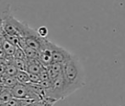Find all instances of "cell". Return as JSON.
Returning <instances> with one entry per match:
<instances>
[{
    "mask_svg": "<svg viewBox=\"0 0 125 106\" xmlns=\"http://www.w3.org/2000/svg\"><path fill=\"white\" fill-rule=\"evenodd\" d=\"M62 77L65 82L66 95L69 97L85 84L84 69L80 59L73 54L62 65Z\"/></svg>",
    "mask_w": 125,
    "mask_h": 106,
    "instance_id": "cell-1",
    "label": "cell"
},
{
    "mask_svg": "<svg viewBox=\"0 0 125 106\" xmlns=\"http://www.w3.org/2000/svg\"><path fill=\"white\" fill-rule=\"evenodd\" d=\"M52 62L63 64L65 61H67L73 56V53L69 52L63 47H61L58 44L52 42Z\"/></svg>",
    "mask_w": 125,
    "mask_h": 106,
    "instance_id": "cell-2",
    "label": "cell"
},
{
    "mask_svg": "<svg viewBox=\"0 0 125 106\" xmlns=\"http://www.w3.org/2000/svg\"><path fill=\"white\" fill-rule=\"evenodd\" d=\"M12 90L13 96L14 98H31V93L29 88L27 87V84H23V83H17L14 87L11 88Z\"/></svg>",
    "mask_w": 125,
    "mask_h": 106,
    "instance_id": "cell-3",
    "label": "cell"
},
{
    "mask_svg": "<svg viewBox=\"0 0 125 106\" xmlns=\"http://www.w3.org/2000/svg\"><path fill=\"white\" fill-rule=\"evenodd\" d=\"M44 66L35 58H27L26 59V70L29 73H34L39 75Z\"/></svg>",
    "mask_w": 125,
    "mask_h": 106,
    "instance_id": "cell-4",
    "label": "cell"
},
{
    "mask_svg": "<svg viewBox=\"0 0 125 106\" xmlns=\"http://www.w3.org/2000/svg\"><path fill=\"white\" fill-rule=\"evenodd\" d=\"M62 63H54L52 62L51 65L47 66V70L49 72V77H50V80L56 79L59 76L62 75Z\"/></svg>",
    "mask_w": 125,
    "mask_h": 106,
    "instance_id": "cell-5",
    "label": "cell"
},
{
    "mask_svg": "<svg viewBox=\"0 0 125 106\" xmlns=\"http://www.w3.org/2000/svg\"><path fill=\"white\" fill-rule=\"evenodd\" d=\"M17 45H14L10 42L3 35L1 34V49H3L7 55H14Z\"/></svg>",
    "mask_w": 125,
    "mask_h": 106,
    "instance_id": "cell-6",
    "label": "cell"
},
{
    "mask_svg": "<svg viewBox=\"0 0 125 106\" xmlns=\"http://www.w3.org/2000/svg\"><path fill=\"white\" fill-rule=\"evenodd\" d=\"M17 83H19V81H18L16 77H12V76H8V75H5V74H1V87L12 88Z\"/></svg>",
    "mask_w": 125,
    "mask_h": 106,
    "instance_id": "cell-7",
    "label": "cell"
},
{
    "mask_svg": "<svg viewBox=\"0 0 125 106\" xmlns=\"http://www.w3.org/2000/svg\"><path fill=\"white\" fill-rule=\"evenodd\" d=\"M13 98H14V96H13L11 88L1 87V94H0V104H1V105L5 106L6 104Z\"/></svg>",
    "mask_w": 125,
    "mask_h": 106,
    "instance_id": "cell-8",
    "label": "cell"
},
{
    "mask_svg": "<svg viewBox=\"0 0 125 106\" xmlns=\"http://www.w3.org/2000/svg\"><path fill=\"white\" fill-rule=\"evenodd\" d=\"M10 63L14 65L19 70H26V59H17L12 56L10 59Z\"/></svg>",
    "mask_w": 125,
    "mask_h": 106,
    "instance_id": "cell-9",
    "label": "cell"
},
{
    "mask_svg": "<svg viewBox=\"0 0 125 106\" xmlns=\"http://www.w3.org/2000/svg\"><path fill=\"white\" fill-rule=\"evenodd\" d=\"M15 77L20 83L28 84V83L31 82L30 76H29V72L27 70H19Z\"/></svg>",
    "mask_w": 125,
    "mask_h": 106,
    "instance_id": "cell-10",
    "label": "cell"
},
{
    "mask_svg": "<svg viewBox=\"0 0 125 106\" xmlns=\"http://www.w3.org/2000/svg\"><path fill=\"white\" fill-rule=\"evenodd\" d=\"M18 71H19V70H18L13 64H11V63H6L5 67H4V70H3V72L1 74H5V75H8V76L15 77V76L17 75Z\"/></svg>",
    "mask_w": 125,
    "mask_h": 106,
    "instance_id": "cell-11",
    "label": "cell"
},
{
    "mask_svg": "<svg viewBox=\"0 0 125 106\" xmlns=\"http://www.w3.org/2000/svg\"><path fill=\"white\" fill-rule=\"evenodd\" d=\"M13 56H14V58H17V59H27V56H26V54H25L24 49L21 47H20L19 45H18L17 48H16V49H15V51H14V53Z\"/></svg>",
    "mask_w": 125,
    "mask_h": 106,
    "instance_id": "cell-12",
    "label": "cell"
},
{
    "mask_svg": "<svg viewBox=\"0 0 125 106\" xmlns=\"http://www.w3.org/2000/svg\"><path fill=\"white\" fill-rule=\"evenodd\" d=\"M29 76H30V81L31 83H36V84H40L41 83L42 79L38 74L29 73Z\"/></svg>",
    "mask_w": 125,
    "mask_h": 106,
    "instance_id": "cell-13",
    "label": "cell"
},
{
    "mask_svg": "<svg viewBox=\"0 0 125 106\" xmlns=\"http://www.w3.org/2000/svg\"><path fill=\"white\" fill-rule=\"evenodd\" d=\"M37 32L40 36L42 37V38H47V34H48V30H47V26H40L39 28L37 29Z\"/></svg>",
    "mask_w": 125,
    "mask_h": 106,
    "instance_id": "cell-14",
    "label": "cell"
}]
</instances>
